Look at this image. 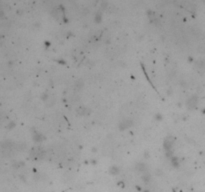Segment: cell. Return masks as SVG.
<instances>
[{
	"mask_svg": "<svg viewBox=\"0 0 205 192\" xmlns=\"http://www.w3.org/2000/svg\"><path fill=\"white\" fill-rule=\"evenodd\" d=\"M196 102H197L196 98L195 97H192V98H190V100L188 101V103H187V104H188L189 107H193V106L196 104Z\"/></svg>",
	"mask_w": 205,
	"mask_h": 192,
	"instance_id": "6da1fadb",
	"label": "cell"
}]
</instances>
